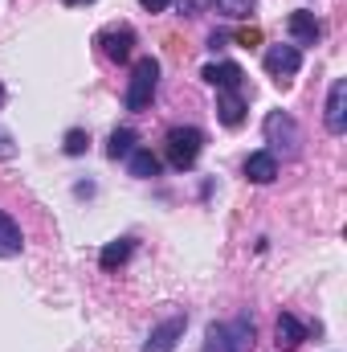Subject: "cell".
Wrapping results in <instances>:
<instances>
[{
  "mask_svg": "<svg viewBox=\"0 0 347 352\" xmlns=\"http://www.w3.org/2000/svg\"><path fill=\"white\" fill-rule=\"evenodd\" d=\"M250 349H254V324L246 316H237L229 324H213L200 352H250Z\"/></svg>",
  "mask_w": 347,
  "mask_h": 352,
  "instance_id": "6da1fadb",
  "label": "cell"
},
{
  "mask_svg": "<svg viewBox=\"0 0 347 352\" xmlns=\"http://www.w3.org/2000/svg\"><path fill=\"white\" fill-rule=\"evenodd\" d=\"M164 152H168V164L172 168L188 173L200 160V152H204V131L200 127H172L168 140H164Z\"/></svg>",
  "mask_w": 347,
  "mask_h": 352,
  "instance_id": "7a4b0ae2",
  "label": "cell"
},
{
  "mask_svg": "<svg viewBox=\"0 0 347 352\" xmlns=\"http://www.w3.org/2000/svg\"><path fill=\"white\" fill-rule=\"evenodd\" d=\"M156 87H160V62H156V58H139V62H135V70H131L127 94H123L127 111H143V107H152Z\"/></svg>",
  "mask_w": 347,
  "mask_h": 352,
  "instance_id": "3957f363",
  "label": "cell"
},
{
  "mask_svg": "<svg viewBox=\"0 0 347 352\" xmlns=\"http://www.w3.org/2000/svg\"><path fill=\"white\" fill-rule=\"evenodd\" d=\"M265 144H270V152H282L290 160L302 148V131H298V123L286 111H270L265 115Z\"/></svg>",
  "mask_w": 347,
  "mask_h": 352,
  "instance_id": "277c9868",
  "label": "cell"
},
{
  "mask_svg": "<svg viewBox=\"0 0 347 352\" xmlns=\"http://www.w3.org/2000/svg\"><path fill=\"white\" fill-rule=\"evenodd\" d=\"M302 70V50L298 45H270L265 50V74L274 82H290Z\"/></svg>",
  "mask_w": 347,
  "mask_h": 352,
  "instance_id": "5b68a950",
  "label": "cell"
},
{
  "mask_svg": "<svg viewBox=\"0 0 347 352\" xmlns=\"http://www.w3.org/2000/svg\"><path fill=\"white\" fill-rule=\"evenodd\" d=\"M98 50L110 58V62H127L135 54V29L131 25H106L98 33Z\"/></svg>",
  "mask_w": 347,
  "mask_h": 352,
  "instance_id": "8992f818",
  "label": "cell"
},
{
  "mask_svg": "<svg viewBox=\"0 0 347 352\" xmlns=\"http://www.w3.org/2000/svg\"><path fill=\"white\" fill-rule=\"evenodd\" d=\"M323 123H327V131H331V135H344V131H347V78H335V82H331Z\"/></svg>",
  "mask_w": 347,
  "mask_h": 352,
  "instance_id": "52a82bcc",
  "label": "cell"
},
{
  "mask_svg": "<svg viewBox=\"0 0 347 352\" xmlns=\"http://www.w3.org/2000/svg\"><path fill=\"white\" fill-rule=\"evenodd\" d=\"M184 328H188V316H172V320L156 324L152 336H147V344H143V352H176L180 336H184Z\"/></svg>",
  "mask_w": 347,
  "mask_h": 352,
  "instance_id": "ba28073f",
  "label": "cell"
},
{
  "mask_svg": "<svg viewBox=\"0 0 347 352\" xmlns=\"http://www.w3.org/2000/svg\"><path fill=\"white\" fill-rule=\"evenodd\" d=\"M286 29H290L294 45H315V41L323 37V25H319V21H315V12H307V8H294V12H290V21H286Z\"/></svg>",
  "mask_w": 347,
  "mask_h": 352,
  "instance_id": "9c48e42d",
  "label": "cell"
},
{
  "mask_svg": "<svg viewBox=\"0 0 347 352\" xmlns=\"http://www.w3.org/2000/svg\"><path fill=\"white\" fill-rule=\"evenodd\" d=\"M200 78L217 90H241V78H246V74H241L237 62H213V66L200 70Z\"/></svg>",
  "mask_w": 347,
  "mask_h": 352,
  "instance_id": "30bf717a",
  "label": "cell"
},
{
  "mask_svg": "<svg viewBox=\"0 0 347 352\" xmlns=\"http://www.w3.org/2000/svg\"><path fill=\"white\" fill-rule=\"evenodd\" d=\"M217 119H221L225 127H241V119H246V98H241V90H221V94H217Z\"/></svg>",
  "mask_w": 347,
  "mask_h": 352,
  "instance_id": "8fae6325",
  "label": "cell"
},
{
  "mask_svg": "<svg viewBox=\"0 0 347 352\" xmlns=\"http://www.w3.org/2000/svg\"><path fill=\"white\" fill-rule=\"evenodd\" d=\"M25 250V234H21V226L0 209V258H16Z\"/></svg>",
  "mask_w": 347,
  "mask_h": 352,
  "instance_id": "7c38bea8",
  "label": "cell"
},
{
  "mask_svg": "<svg viewBox=\"0 0 347 352\" xmlns=\"http://www.w3.org/2000/svg\"><path fill=\"white\" fill-rule=\"evenodd\" d=\"M274 336H278V340H274L278 349L290 352V349H298V344L307 340V328H302V324H298L290 311H282V316H278V328H274Z\"/></svg>",
  "mask_w": 347,
  "mask_h": 352,
  "instance_id": "4fadbf2b",
  "label": "cell"
},
{
  "mask_svg": "<svg viewBox=\"0 0 347 352\" xmlns=\"http://www.w3.org/2000/svg\"><path fill=\"white\" fill-rule=\"evenodd\" d=\"M246 176H250L254 184H270V180L278 176V156H274V152H254V156L246 160Z\"/></svg>",
  "mask_w": 347,
  "mask_h": 352,
  "instance_id": "5bb4252c",
  "label": "cell"
},
{
  "mask_svg": "<svg viewBox=\"0 0 347 352\" xmlns=\"http://www.w3.org/2000/svg\"><path fill=\"white\" fill-rule=\"evenodd\" d=\"M131 254H135V242H131V238L106 242V246H102V254H98V266H102V270H115V266H123V263H127Z\"/></svg>",
  "mask_w": 347,
  "mask_h": 352,
  "instance_id": "9a60e30c",
  "label": "cell"
},
{
  "mask_svg": "<svg viewBox=\"0 0 347 352\" xmlns=\"http://www.w3.org/2000/svg\"><path fill=\"white\" fill-rule=\"evenodd\" d=\"M127 173L139 176V180H147V176H160V156H152L147 148H135V152L127 156Z\"/></svg>",
  "mask_w": 347,
  "mask_h": 352,
  "instance_id": "2e32d148",
  "label": "cell"
},
{
  "mask_svg": "<svg viewBox=\"0 0 347 352\" xmlns=\"http://www.w3.org/2000/svg\"><path fill=\"white\" fill-rule=\"evenodd\" d=\"M135 140H139V135H135L131 127H119V131L110 135V144H106V156H110V160H123V156H131V152H135Z\"/></svg>",
  "mask_w": 347,
  "mask_h": 352,
  "instance_id": "e0dca14e",
  "label": "cell"
},
{
  "mask_svg": "<svg viewBox=\"0 0 347 352\" xmlns=\"http://www.w3.org/2000/svg\"><path fill=\"white\" fill-rule=\"evenodd\" d=\"M254 4H258V0H213V8H221V12L233 16V21H237V16H250Z\"/></svg>",
  "mask_w": 347,
  "mask_h": 352,
  "instance_id": "ac0fdd59",
  "label": "cell"
},
{
  "mask_svg": "<svg viewBox=\"0 0 347 352\" xmlns=\"http://www.w3.org/2000/svg\"><path fill=\"white\" fill-rule=\"evenodd\" d=\"M62 148H66V156H82L90 148V135L82 127H74V131H66V140H62Z\"/></svg>",
  "mask_w": 347,
  "mask_h": 352,
  "instance_id": "d6986e66",
  "label": "cell"
},
{
  "mask_svg": "<svg viewBox=\"0 0 347 352\" xmlns=\"http://www.w3.org/2000/svg\"><path fill=\"white\" fill-rule=\"evenodd\" d=\"M12 156H16V140H12V131L0 127V160H12Z\"/></svg>",
  "mask_w": 347,
  "mask_h": 352,
  "instance_id": "ffe728a7",
  "label": "cell"
},
{
  "mask_svg": "<svg viewBox=\"0 0 347 352\" xmlns=\"http://www.w3.org/2000/svg\"><path fill=\"white\" fill-rule=\"evenodd\" d=\"M237 41H241V45H261V29H258V25H250V29H237Z\"/></svg>",
  "mask_w": 347,
  "mask_h": 352,
  "instance_id": "44dd1931",
  "label": "cell"
},
{
  "mask_svg": "<svg viewBox=\"0 0 347 352\" xmlns=\"http://www.w3.org/2000/svg\"><path fill=\"white\" fill-rule=\"evenodd\" d=\"M208 4H213V0H180V12H184V16H196V12L208 8Z\"/></svg>",
  "mask_w": 347,
  "mask_h": 352,
  "instance_id": "7402d4cb",
  "label": "cell"
},
{
  "mask_svg": "<svg viewBox=\"0 0 347 352\" xmlns=\"http://www.w3.org/2000/svg\"><path fill=\"white\" fill-rule=\"evenodd\" d=\"M139 4H143V8H147V12H164V8H168V4H172V0H139Z\"/></svg>",
  "mask_w": 347,
  "mask_h": 352,
  "instance_id": "603a6c76",
  "label": "cell"
},
{
  "mask_svg": "<svg viewBox=\"0 0 347 352\" xmlns=\"http://www.w3.org/2000/svg\"><path fill=\"white\" fill-rule=\"evenodd\" d=\"M66 4H90V0H66Z\"/></svg>",
  "mask_w": 347,
  "mask_h": 352,
  "instance_id": "cb8c5ba5",
  "label": "cell"
},
{
  "mask_svg": "<svg viewBox=\"0 0 347 352\" xmlns=\"http://www.w3.org/2000/svg\"><path fill=\"white\" fill-rule=\"evenodd\" d=\"M0 107H4V82H0Z\"/></svg>",
  "mask_w": 347,
  "mask_h": 352,
  "instance_id": "d4e9b609",
  "label": "cell"
}]
</instances>
